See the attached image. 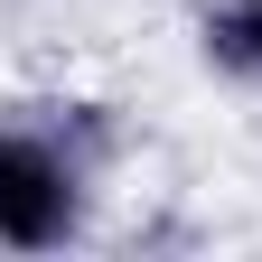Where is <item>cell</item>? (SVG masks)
<instances>
[{"label": "cell", "instance_id": "6da1fadb", "mask_svg": "<svg viewBox=\"0 0 262 262\" xmlns=\"http://www.w3.org/2000/svg\"><path fill=\"white\" fill-rule=\"evenodd\" d=\"M113 159H122V122L94 94L0 103V253H66V244H84Z\"/></svg>", "mask_w": 262, "mask_h": 262}, {"label": "cell", "instance_id": "7a4b0ae2", "mask_svg": "<svg viewBox=\"0 0 262 262\" xmlns=\"http://www.w3.org/2000/svg\"><path fill=\"white\" fill-rule=\"evenodd\" d=\"M187 38H196V66H206L215 84L262 94V0H196Z\"/></svg>", "mask_w": 262, "mask_h": 262}]
</instances>
